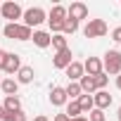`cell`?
Returning a JSON list of instances; mask_svg holds the SVG:
<instances>
[{
  "instance_id": "7402d4cb",
  "label": "cell",
  "mask_w": 121,
  "mask_h": 121,
  "mask_svg": "<svg viewBox=\"0 0 121 121\" xmlns=\"http://www.w3.org/2000/svg\"><path fill=\"white\" fill-rule=\"evenodd\" d=\"M64 114H67V116H69V121H71V119H78V116H81L83 112H81L78 102H69V104H67V112H64Z\"/></svg>"
},
{
  "instance_id": "6da1fadb",
  "label": "cell",
  "mask_w": 121,
  "mask_h": 121,
  "mask_svg": "<svg viewBox=\"0 0 121 121\" xmlns=\"http://www.w3.org/2000/svg\"><path fill=\"white\" fill-rule=\"evenodd\" d=\"M102 71L109 76H119L121 74V52L119 50H107L104 59H102Z\"/></svg>"
},
{
  "instance_id": "7a4b0ae2",
  "label": "cell",
  "mask_w": 121,
  "mask_h": 121,
  "mask_svg": "<svg viewBox=\"0 0 121 121\" xmlns=\"http://www.w3.org/2000/svg\"><path fill=\"white\" fill-rule=\"evenodd\" d=\"M3 33H5V38H12V40H31V36H33V31L29 26H24V24H10V22L5 24Z\"/></svg>"
},
{
  "instance_id": "e575fe53",
  "label": "cell",
  "mask_w": 121,
  "mask_h": 121,
  "mask_svg": "<svg viewBox=\"0 0 121 121\" xmlns=\"http://www.w3.org/2000/svg\"><path fill=\"white\" fill-rule=\"evenodd\" d=\"M0 81H3V78H0Z\"/></svg>"
},
{
  "instance_id": "9c48e42d",
  "label": "cell",
  "mask_w": 121,
  "mask_h": 121,
  "mask_svg": "<svg viewBox=\"0 0 121 121\" xmlns=\"http://www.w3.org/2000/svg\"><path fill=\"white\" fill-rule=\"evenodd\" d=\"M83 71H86L88 76L102 74V59H100V57H88L86 62H83Z\"/></svg>"
},
{
  "instance_id": "4dcf8cb0",
  "label": "cell",
  "mask_w": 121,
  "mask_h": 121,
  "mask_svg": "<svg viewBox=\"0 0 121 121\" xmlns=\"http://www.w3.org/2000/svg\"><path fill=\"white\" fill-rule=\"evenodd\" d=\"M116 88H119V90H121V74H119V76H116Z\"/></svg>"
},
{
  "instance_id": "5b68a950",
  "label": "cell",
  "mask_w": 121,
  "mask_h": 121,
  "mask_svg": "<svg viewBox=\"0 0 121 121\" xmlns=\"http://www.w3.org/2000/svg\"><path fill=\"white\" fill-rule=\"evenodd\" d=\"M0 14H3L5 19H10V24H17V19H22V7L14 3V0H7V3L0 5Z\"/></svg>"
},
{
  "instance_id": "d4e9b609",
  "label": "cell",
  "mask_w": 121,
  "mask_h": 121,
  "mask_svg": "<svg viewBox=\"0 0 121 121\" xmlns=\"http://www.w3.org/2000/svg\"><path fill=\"white\" fill-rule=\"evenodd\" d=\"M3 121H26V114H24V109L22 112H14V114L12 112H5V119Z\"/></svg>"
},
{
  "instance_id": "30bf717a",
  "label": "cell",
  "mask_w": 121,
  "mask_h": 121,
  "mask_svg": "<svg viewBox=\"0 0 121 121\" xmlns=\"http://www.w3.org/2000/svg\"><path fill=\"white\" fill-rule=\"evenodd\" d=\"M19 69H22V57H19L17 52H7V62H5L3 71H5V74H17Z\"/></svg>"
},
{
  "instance_id": "83f0119b",
  "label": "cell",
  "mask_w": 121,
  "mask_h": 121,
  "mask_svg": "<svg viewBox=\"0 0 121 121\" xmlns=\"http://www.w3.org/2000/svg\"><path fill=\"white\" fill-rule=\"evenodd\" d=\"M5 62H7V52H5V50H0V69L5 67Z\"/></svg>"
},
{
  "instance_id": "d6a6232c",
  "label": "cell",
  "mask_w": 121,
  "mask_h": 121,
  "mask_svg": "<svg viewBox=\"0 0 121 121\" xmlns=\"http://www.w3.org/2000/svg\"><path fill=\"white\" fill-rule=\"evenodd\" d=\"M71 121H88L86 116H78V119H71Z\"/></svg>"
},
{
  "instance_id": "3957f363",
  "label": "cell",
  "mask_w": 121,
  "mask_h": 121,
  "mask_svg": "<svg viewBox=\"0 0 121 121\" xmlns=\"http://www.w3.org/2000/svg\"><path fill=\"white\" fill-rule=\"evenodd\" d=\"M107 31H109V26L104 19H88V24L83 26L86 38H102V36H107Z\"/></svg>"
},
{
  "instance_id": "d6986e66",
  "label": "cell",
  "mask_w": 121,
  "mask_h": 121,
  "mask_svg": "<svg viewBox=\"0 0 121 121\" xmlns=\"http://www.w3.org/2000/svg\"><path fill=\"white\" fill-rule=\"evenodd\" d=\"M64 90H67V97H69V102H76V100L83 95V90H81V86H78V83H69Z\"/></svg>"
},
{
  "instance_id": "7c38bea8",
  "label": "cell",
  "mask_w": 121,
  "mask_h": 121,
  "mask_svg": "<svg viewBox=\"0 0 121 121\" xmlns=\"http://www.w3.org/2000/svg\"><path fill=\"white\" fill-rule=\"evenodd\" d=\"M50 102H52V107H62V104H67V102H69L67 90L59 88V86H55V88L50 90Z\"/></svg>"
},
{
  "instance_id": "8992f818",
  "label": "cell",
  "mask_w": 121,
  "mask_h": 121,
  "mask_svg": "<svg viewBox=\"0 0 121 121\" xmlns=\"http://www.w3.org/2000/svg\"><path fill=\"white\" fill-rule=\"evenodd\" d=\"M67 19H71V22H81V19H88V5L86 3H71L69 7H67Z\"/></svg>"
},
{
  "instance_id": "277c9868",
  "label": "cell",
  "mask_w": 121,
  "mask_h": 121,
  "mask_svg": "<svg viewBox=\"0 0 121 121\" xmlns=\"http://www.w3.org/2000/svg\"><path fill=\"white\" fill-rule=\"evenodd\" d=\"M22 19H24V26H38V24H43L45 19H48V14H45V10L43 7H29L24 14H22Z\"/></svg>"
},
{
  "instance_id": "5bb4252c",
  "label": "cell",
  "mask_w": 121,
  "mask_h": 121,
  "mask_svg": "<svg viewBox=\"0 0 121 121\" xmlns=\"http://www.w3.org/2000/svg\"><path fill=\"white\" fill-rule=\"evenodd\" d=\"M33 76H36L33 67H22V69L17 71V83H19V86H26V83H33Z\"/></svg>"
},
{
  "instance_id": "f1b7e54d",
  "label": "cell",
  "mask_w": 121,
  "mask_h": 121,
  "mask_svg": "<svg viewBox=\"0 0 121 121\" xmlns=\"http://www.w3.org/2000/svg\"><path fill=\"white\" fill-rule=\"evenodd\" d=\"M55 121H69V116H67V114H57Z\"/></svg>"
},
{
  "instance_id": "cb8c5ba5",
  "label": "cell",
  "mask_w": 121,
  "mask_h": 121,
  "mask_svg": "<svg viewBox=\"0 0 121 121\" xmlns=\"http://www.w3.org/2000/svg\"><path fill=\"white\" fill-rule=\"evenodd\" d=\"M93 81H95V90H104V88H107V81H109V76L102 71V74L93 76Z\"/></svg>"
},
{
  "instance_id": "8fae6325",
  "label": "cell",
  "mask_w": 121,
  "mask_h": 121,
  "mask_svg": "<svg viewBox=\"0 0 121 121\" xmlns=\"http://www.w3.org/2000/svg\"><path fill=\"white\" fill-rule=\"evenodd\" d=\"M64 71H67V76H69V83H78V81H81V76H86V71H83V64H81V62H71Z\"/></svg>"
},
{
  "instance_id": "1f68e13d",
  "label": "cell",
  "mask_w": 121,
  "mask_h": 121,
  "mask_svg": "<svg viewBox=\"0 0 121 121\" xmlns=\"http://www.w3.org/2000/svg\"><path fill=\"white\" fill-rule=\"evenodd\" d=\"M5 119V109H3V104H0V121Z\"/></svg>"
},
{
  "instance_id": "9a60e30c",
  "label": "cell",
  "mask_w": 121,
  "mask_h": 121,
  "mask_svg": "<svg viewBox=\"0 0 121 121\" xmlns=\"http://www.w3.org/2000/svg\"><path fill=\"white\" fill-rule=\"evenodd\" d=\"M31 40H33L38 48H50V40H52V36H50L48 31H33Z\"/></svg>"
},
{
  "instance_id": "f546056e",
  "label": "cell",
  "mask_w": 121,
  "mask_h": 121,
  "mask_svg": "<svg viewBox=\"0 0 121 121\" xmlns=\"http://www.w3.org/2000/svg\"><path fill=\"white\" fill-rule=\"evenodd\" d=\"M33 121H50V119H48V116H43V114H40V116H36V119H33Z\"/></svg>"
},
{
  "instance_id": "52a82bcc",
  "label": "cell",
  "mask_w": 121,
  "mask_h": 121,
  "mask_svg": "<svg viewBox=\"0 0 121 121\" xmlns=\"http://www.w3.org/2000/svg\"><path fill=\"white\" fill-rule=\"evenodd\" d=\"M71 62H74V55H71V50H69V48H67V50H62V52H57V55L52 57V67H55V69H67Z\"/></svg>"
},
{
  "instance_id": "44dd1931",
  "label": "cell",
  "mask_w": 121,
  "mask_h": 121,
  "mask_svg": "<svg viewBox=\"0 0 121 121\" xmlns=\"http://www.w3.org/2000/svg\"><path fill=\"white\" fill-rule=\"evenodd\" d=\"M76 102H78L81 112H93V109H95V104H93V95H81Z\"/></svg>"
},
{
  "instance_id": "ffe728a7",
  "label": "cell",
  "mask_w": 121,
  "mask_h": 121,
  "mask_svg": "<svg viewBox=\"0 0 121 121\" xmlns=\"http://www.w3.org/2000/svg\"><path fill=\"white\" fill-rule=\"evenodd\" d=\"M50 45H52V48H55L57 52H62V50H67V48H69V43H67V36H62V33H57V36H52Z\"/></svg>"
},
{
  "instance_id": "4fadbf2b",
  "label": "cell",
  "mask_w": 121,
  "mask_h": 121,
  "mask_svg": "<svg viewBox=\"0 0 121 121\" xmlns=\"http://www.w3.org/2000/svg\"><path fill=\"white\" fill-rule=\"evenodd\" d=\"M0 88H3L5 97H10V95H17L19 83H17V78H14V76H7V78H3V81H0Z\"/></svg>"
},
{
  "instance_id": "ac0fdd59",
  "label": "cell",
  "mask_w": 121,
  "mask_h": 121,
  "mask_svg": "<svg viewBox=\"0 0 121 121\" xmlns=\"http://www.w3.org/2000/svg\"><path fill=\"white\" fill-rule=\"evenodd\" d=\"M78 86H81V90H83V95H93L95 93V81H93V76H81V81H78Z\"/></svg>"
},
{
  "instance_id": "e0dca14e",
  "label": "cell",
  "mask_w": 121,
  "mask_h": 121,
  "mask_svg": "<svg viewBox=\"0 0 121 121\" xmlns=\"http://www.w3.org/2000/svg\"><path fill=\"white\" fill-rule=\"evenodd\" d=\"M67 19V7L64 5H55L48 14V22H64Z\"/></svg>"
},
{
  "instance_id": "4316f807",
  "label": "cell",
  "mask_w": 121,
  "mask_h": 121,
  "mask_svg": "<svg viewBox=\"0 0 121 121\" xmlns=\"http://www.w3.org/2000/svg\"><path fill=\"white\" fill-rule=\"evenodd\" d=\"M112 40H114V43H121V26H116V29L112 31Z\"/></svg>"
},
{
  "instance_id": "836d02e7",
  "label": "cell",
  "mask_w": 121,
  "mask_h": 121,
  "mask_svg": "<svg viewBox=\"0 0 121 121\" xmlns=\"http://www.w3.org/2000/svg\"><path fill=\"white\" fill-rule=\"evenodd\" d=\"M116 119H119V121H121V107H119V112H116Z\"/></svg>"
},
{
  "instance_id": "603a6c76",
  "label": "cell",
  "mask_w": 121,
  "mask_h": 121,
  "mask_svg": "<svg viewBox=\"0 0 121 121\" xmlns=\"http://www.w3.org/2000/svg\"><path fill=\"white\" fill-rule=\"evenodd\" d=\"M78 31V24L71 22V19H64V26H62V36H74Z\"/></svg>"
},
{
  "instance_id": "ba28073f",
  "label": "cell",
  "mask_w": 121,
  "mask_h": 121,
  "mask_svg": "<svg viewBox=\"0 0 121 121\" xmlns=\"http://www.w3.org/2000/svg\"><path fill=\"white\" fill-rule=\"evenodd\" d=\"M93 104H95V109H107L109 104H112V95H109V90H95L93 93Z\"/></svg>"
},
{
  "instance_id": "2e32d148",
  "label": "cell",
  "mask_w": 121,
  "mask_h": 121,
  "mask_svg": "<svg viewBox=\"0 0 121 121\" xmlns=\"http://www.w3.org/2000/svg\"><path fill=\"white\" fill-rule=\"evenodd\" d=\"M3 109L5 112H22V100L17 97V95H10V97H5V102H3Z\"/></svg>"
},
{
  "instance_id": "484cf974",
  "label": "cell",
  "mask_w": 121,
  "mask_h": 121,
  "mask_svg": "<svg viewBox=\"0 0 121 121\" xmlns=\"http://www.w3.org/2000/svg\"><path fill=\"white\" fill-rule=\"evenodd\" d=\"M88 114H90L88 121H107V116H104L102 109H93V112H88Z\"/></svg>"
}]
</instances>
